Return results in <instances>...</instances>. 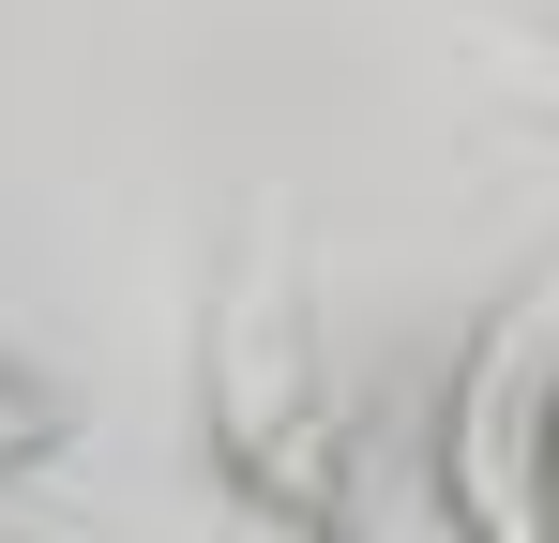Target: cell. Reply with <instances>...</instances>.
I'll return each instance as SVG.
<instances>
[{
	"label": "cell",
	"mask_w": 559,
	"mask_h": 543,
	"mask_svg": "<svg viewBox=\"0 0 559 543\" xmlns=\"http://www.w3.org/2000/svg\"><path fill=\"white\" fill-rule=\"evenodd\" d=\"M197 408H212V468L273 514V529H333L348 514V438H333V362L302 317V272L287 242L227 272L212 333H197Z\"/></svg>",
	"instance_id": "1"
},
{
	"label": "cell",
	"mask_w": 559,
	"mask_h": 543,
	"mask_svg": "<svg viewBox=\"0 0 559 543\" xmlns=\"http://www.w3.org/2000/svg\"><path fill=\"white\" fill-rule=\"evenodd\" d=\"M46 452H61V408H46V393L0 362V483H15V468H46Z\"/></svg>",
	"instance_id": "3"
},
{
	"label": "cell",
	"mask_w": 559,
	"mask_h": 543,
	"mask_svg": "<svg viewBox=\"0 0 559 543\" xmlns=\"http://www.w3.org/2000/svg\"><path fill=\"white\" fill-rule=\"evenodd\" d=\"M439 514L484 543H545L559 529V272H530L454 362L439 408Z\"/></svg>",
	"instance_id": "2"
},
{
	"label": "cell",
	"mask_w": 559,
	"mask_h": 543,
	"mask_svg": "<svg viewBox=\"0 0 559 543\" xmlns=\"http://www.w3.org/2000/svg\"><path fill=\"white\" fill-rule=\"evenodd\" d=\"M514 90H530V106H559V31H545V46H514Z\"/></svg>",
	"instance_id": "4"
}]
</instances>
